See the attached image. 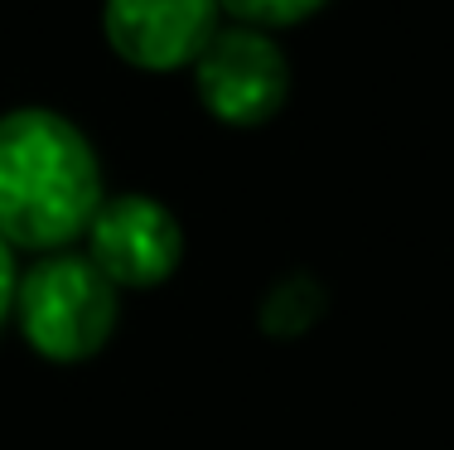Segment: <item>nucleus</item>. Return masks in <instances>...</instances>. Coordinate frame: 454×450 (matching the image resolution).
Listing matches in <instances>:
<instances>
[{
    "instance_id": "nucleus-1",
    "label": "nucleus",
    "mask_w": 454,
    "mask_h": 450,
    "mask_svg": "<svg viewBox=\"0 0 454 450\" xmlns=\"http://www.w3.org/2000/svg\"><path fill=\"white\" fill-rule=\"evenodd\" d=\"M102 160L78 122L49 107L0 116V238L15 252H63L102 209Z\"/></svg>"
},
{
    "instance_id": "nucleus-2",
    "label": "nucleus",
    "mask_w": 454,
    "mask_h": 450,
    "mask_svg": "<svg viewBox=\"0 0 454 450\" xmlns=\"http://www.w3.org/2000/svg\"><path fill=\"white\" fill-rule=\"evenodd\" d=\"M121 320V291L88 252H49L15 286V325L49 363H88L102 353Z\"/></svg>"
},
{
    "instance_id": "nucleus-3",
    "label": "nucleus",
    "mask_w": 454,
    "mask_h": 450,
    "mask_svg": "<svg viewBox=\"0 0 454 450\" xmlns=\"http://www.w3.org/2000/svg\"><path fill=\"white\" fill-rule=\"evenodd\" d=\"M193 92L223 126H266L290 98V63L276 35L252 25H223L193 59Z\"/></svg>"
},
{
    "instance_id": "nucleus-4",
    "label": "nucleus",
    "mask_w": 454,
    "mask_h": 450,
    "mask_svg": "<svg viewBox=\"0 0 454 450\" xmlns=\"http://www.w3.org/2000/svg\"><path fill=\"white\" fill-rule=\"evenodd\" d=\"M82 242L116 291H155L184 262V228L175 209L150 194L102 199Z\"/></svg>"
},
{
    "instance_id": "nucleus-5",
    "label": "nucleus",
    "mask_w": 454,
    "mask_h": 450,
    "mask_svg": "<svg viewBox=\"0 0 454 450\" xmlns=\"http://www.w3.org/2000/svg\"><path fill=\"white\" fill-rule=\"evenodd\" d=\"M223 29L218 0H102V35L136 73H184Z\"/></svg>"
},
{
    "instance_id": "nucleus-6",
    "label": "nucleus",
    "mask_w": 454,
    "mask_h": 450,
    "mask_svg": "<svg viewBox=\"0 0 454 450\" xmlns=\"http://www.w3.org/2000/svg\"><path fill=\"white\" fill-rule=\"evenodd\" d=\"M319 315H324V286L315 276L295 272L262 296V315L256 320H262V329L271 339H300L319 325Z\"/></svg>"
},
{
    "instance_id": "nucleus-7",
    "label": "nucleus",
    "mask_w": 454,
    "mask_h": 450,
    "mask_svg": "<svg viewBox=\"0 0 454 450\" xmlns=\"http://www.w3.org/2000/svg\"><path fill=\"white\" fill-rule=\"evenodd\" d=\"M324 5H329V0H218V10L232 25H252V29H266V35L305 25V20H315Z\"/></svg>"
},
{
    "instance_id": "nucleus-8",
    "label": "nucleus",
    "mask_w": 454,
    "mask_h": 450,
    "mask_svg": "<svg viewBox=\"0 0 454 450\" xmlns=\"http://www.w3.org/2000/svg\"><path fill=\"white\" fill-rule=\"evenodd\" d=\"M15 286H20V262H15V248L0 238V325L15 315Z\"/></svg>"
}]
</instances>
